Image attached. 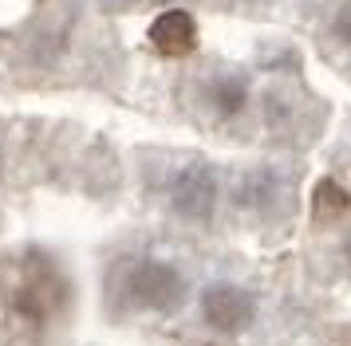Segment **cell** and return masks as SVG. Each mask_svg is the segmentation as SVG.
<instances>
[{"mask_svg": "<svg viewBox=\"0 0 351 346\" xmlns=\"http://www.w3.org/2000/svg\"><path fill=\"white\" fill-rule=\"evenodd\" d=\"M166 197H170L174 217L190 220V224H206L217 209V173H213V165H206V161L178 165Z\"/></svg>", "mask_w": 351, "mask_h": 346, "instance_id": "4", "label": "cell"}, {"mask_svg": "<svg viewBox=\"0 0 351 346\" xmlns=\"http://www.w3.org/2000/svg\"><path fill=\"white\" fill-rule=\"evenodd\" d=\"M343 264H348V271H351V236L343 240Z\"/></svg>", "mask_w": 351, "mask_h": 346, "instance_id": "9", "label": "cell"}, {"mask_svg": "<svg viewBox=\"0 0 351 346\" xmlns=\"http://www.w3.org/2000/svg\"><path fill=\"white\" fill-rule=\"evenodd\" d=\"M202 103L209 107V114L217 122H237L249 114L253 91H249V79L241 71H217L202 83Z\"/></svg>", "mask_w": 351, "mask_h": 346, "instance_id": "6", "label": "cell"}, {"mask_svg": "<svg viewBox=\"0 0 351 346\" xmlns=\"http://www.w3.org/2000/svg\"><path fill=\"white\" fill-rule=\"evenodd\" d=\"M197 315H202V327L209 334H217V338H245V334H253L256 319H261V295L237 280H217L202 291Z\"/></svg>", "mask_w": 351, "mask_h": 346, "instance_id": "3", "label": "cell"}, {"mask_svg": "<svg viewBox=\"0 0 351 346\" xmlns=\"http://www.w3.org/2000/svg\"><path fill=\"white\" fill-rule=\"evenodd\" d=\"M241 4H261V0H241Z\"/></svg>", "mask_w": 351, "mask_h": 346, "instance_id": "10", "label": "cell"}, {"mask_svg": "<svg viewBox=\"0 0 351 346\" xmlns=\"http://www.w3.org/2000/svg\"><path fill=\"white\" fill-rule=\"evenodd\" d=\"M332 36L343 47H351V4H343V8L332 16Z\"/></svg>", "mask_w": 351, "mask_h": 346, "instance_id": "8", "label": "cell"}, {"mask_svg": "<svg viewBox=\"0 0 351 346\" xmlns=\"http://www.w3.org/2000/svg\"><path fill=\"white\" fill-rule=\"evenodd\" d=\"M190 280L166 256H123L107 276V303L119 319L174 315L186 307Z\"/></svg>", "mask_w": 351, "mask_h": 346, "instance_id": "1", "label": "cell"}, {"mask_svg": "<svg viewBox=\"0 0 351 346\" xmlns=\"http://www.w3.org/2000/svg\"><path fill=\"white\" fill-rule=\"evenodd\" d=\"M67 303H71V283L60 271V264L44 252H32L24 260V267L16 271L12 291H8L12 319L28 330H44L56 315L67 311Z\"/></svg>", "mask_w": 351, "mask_h": 346, "instance_id": "2", "label": "cell"}, {"mask_svg": "<svg viewBox=\"0 0 351 346\" xmlns=\"http://www.w3.org/2000/svg\"><path fill=\"white\" fill-rule=\"evenodd\" d=\"M146 40H150V47L158 51L162 59H186V55L197 51L202 31H197V20L186 8H166V12L154 16Z\"/></svg>", "mask_w": 351, "mask_h": 346, "instance_id": "5", "label": "cell"}, {"mask_svg": "<svg viewBox=\"0 0 351 346\" xmlns=\"http://www.w3.org/2000/svg\"><path fill=\"white\" fill-rule=\"evenodd\" d=\"M348 189L339 185V181H332V177H328V181H319L316 185V213L324 220H335V217H343V209H348Z\"/></svg>", "mask_w": 351, "mask_h": 346, "instance_id": "7", "label": "cell"}, {"mask_svg": "<svg viewBox=\"0 0 351 346\" xmlns=\"http://www.w3.org/2000/svg\"><path fill=\"white\" fill-rule=\"evenodd\" d=\"M348 4H351V0H348Z\"/></svg>", "mask_w": 351, "mask_h": 346, "instance_id": "11", "label": "cell"}]
</instances>
